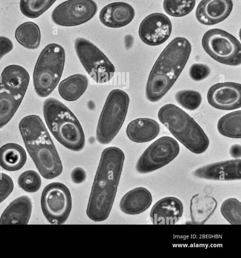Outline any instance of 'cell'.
Here are the masks:
<instances>
[{"instance_id": "cell-31", "label": "cell", "mask_w": 241, "mask_h": 258, "mask_svg": "<svg viewBox=\"0 0 241 258\" xmlns=\"http://www.w3.org/2000/svg\"><path fill=\"white\" fill-rule=\"evenodd\" d=\"M175 98L180 106L190 111L197 109L201 105L202 100L201 94L192 90L178 91L175 95Z\"/></svg>"}, {"instance_id": "cell-8", "label": "cell", "mask_w": 241, "mask_h": 258, "mask_svg": "<svg viewBox=\"0 0 241 258\" xmlns=\"http://www.w3.org/2000/svg\"><path fill=\"white\" fill-rule=\"evenodd\" d=\"M129 103V96L124 91L113 89L109 92L97 125L96 138L100 144H109L117 134L125 120Z\"/></svg>"}, {"instance_id": "cell-27", "label": "cell", "mask_w": 241, "mask_h": 258, "mask_svg": "<svg viewBox=\"0 0 241 258\" xmlns=\"http://www.w3.org/2000/svg\"><path fill=\"white\" fill-rule=\"evenodd\" d=\"M241 111L237 110L222 116L217 123L219 133L226 137L235 139L241 138Z\"/></svg>"}, {"instance_id": "cell-13", "label": "cell", "mask_w": 241, "mask_h": 258, "mask_svg": "<svg viewBox=\"0 0 241 258\" xmlns=\"http://www.w3.org/2000/svg\"><path fill=\"white\" fill-rule=\"evenodd\" d=\"M97 9L96 3L93 0H68L54 9L51 18L58 26H76L90 20Z\"/></svg>"}, {"instance_id": "cell-30", "label": "cell", "mask_w": 241, "mask_h": 258, "mask_svg": "<svg viewBox=\"0 0 241 258\" xmlns=\"http://www.w3.org/2000/svg\"><path fill=\"white\" fill-rule=\"evenodd\" d=\"M220 212L230 224H241V203L237 199L231 198L225 200L221 206Z\"/></svg>"}, {"instance_id": "cell-24", "label": "cell", "mask_w": 241, "mask_h": 258, "mask_svg": "<svg viewBox=\"0 0 241 258\" xmlns=\"http://www.w3.org/2000/svg\"><path fill=\"white\" fill-rule=\"evenodd\" d=\"M26 160L25 150L18 144L9 143L0 148V166L6 170H19L24 166Z\"/></svg>"}, {"instance_id": "cell-29", "label": "cell", "mask_w": 241, "mask_h": 258, "mask_svg": "<svg viewBox=\"0 0 241 258\" xmlns=\"http://www.w3.org/2000/svg\"><path fill=\"white\" fill-rule=\"evenodd\" d=\"M196 0H164L163 7L168 15L174 17H184L194 8Z\"/></svg>"}, {"instance_id": "cell-26", "label": "cell", "mask_w": 241, "mask_h": 258, "mask_svg": "<svg viewBox=\"0 0 241 258\" xmlns=\"http://www.w3.org/2000/svg\"><path fill=\"white\" fill-rule=\"evenodd\" d=\"M15 38L18 42L29 49L38 48L41 41V32L39 26L28 21L20 24L16 29Z\"/></svg>"}, {"instance_id": "cell-22", "label": "cell", "mask_w": 241, "mask_h": 258, "mask_svg": "<svg viewBox=\"0 0 241 258\" xmlns=\"http://www.w3.org/2000/svg\"><path fill=\"white\" fill-rule=\"evenodd\" d=\"M126 132L131 141L137 143H146L157 137L160 132V125L153 119L138 118L128 124Z\"/></svg>"}, {"instance_id": "cell-35", "label": "cell", "mask_w": 241, "mask_h": 258, "mask_svg": "<svg viewBox=\"0 0 241 258\" xmlns=\"http://www.w3.org/2000/svg\"><path fill=\"white\" fill-rule=\"evenodd\" d=\"M14 48L13 42L9 38L0 36V60L6 54L11 52Z\"/></svg>"}, {"instance_id": "cell-7", "label": "cell", "mask_w": 241, "mask_h": 258, "mask_svg": "<svg viewBox=\"0 0 241 258\" xmlns=\"http://www.w3.org/2000/svg\"><path fill=\"white\" fill-rule=\"evenodd\" d=\"M65 60V50L61 45L52 43L43 48L33 74L34 88L38 96L46 97L56 88L63 74Z\"/></svg>"}, {"instance_id": "cell-11", "label": "cell", "mask_w": 241, "mask_h": 258, "mask_svg": "<svg viewBox=\"0 0 241 258\" xmlns=\"http://www.w3.org/2000/svg\"><path fill=\"white\" fill-rule=\"evenodd\" d=\"M43 214L52 224H62L68 218L72 209V197L68 187L59 182L47 184L41 196Z\"/></svg>"}, {"instance_id": "cell-25", "label": "cell", "mask_w": 241, "mask_h": 258, "mask_svg": "<svg viewBox=\"0 0 241 258\" xmlns=\"http://www.w3.org/2000/svg\"><path fill=\"white\" fill-rule=\"evenodd\" d=\"M88 85L86 76L74 74L62 81L58 85L59 94L64 100L72 102L78 99L85 92Z\"/></svg>"}, {"instance_id": "cell-17", "label": "cell", "mask_w": 241, "mask_h": 258, "mask_svg": "<svg viewBox=\"0 0 241 258\" xmlns=\"http://www.w3.org/2000/svg\"><path fill=\"white\" fill-rule=\"evenodd\" d=\"M233 6L232 0H202L196 10V18L202 24L215 25L229 16Z\"/></svg>"}, {"instance_id": "cell-15", "label": "cell", "mask_w": 241, "mask_h": 258, "mask_svg": "<svg viewBox=\"0 0 241 258\" xmlns=\"http://www.w3.org/2000/svg\"><path fill=\"white\" fill-rule=\"evenodd\" d=\"M207 101L212 107L224 110H232L241 106V85L235 82H222L210 87Z\"/></svg>"}, {"instance_id": "cell-2", "label": "cell", "mask_w": 241, "mask_h": 258, "mask_svg": "<svg viewBox=\"0 0 241 258\" xmlns=\"http://www.w3.org/2000/svg\"><path fill=\"white\" fill-rule=\"evenodd\" d=\"M192 46L186 38L176 37L164 48L149 73L145 93L152 102L161 99L174 84L190 57Z\"/></svg>"}, {"instance_id": "cell-21", "label": "cell", "mask_w": 241, "mask_h": 258, "mask_svg": "<svg viewBox=\"0 0 241 258\" xmlns=\"http://www.w3.org/2000/svg\"><path fill=\"white\" fill-rule=\"evenodd\" d=\"M152 203L151 192L145 187H138L130 190L123 197L119 208L126 214L138 215L147 210Z\"/></svg>"}, {"instance_id": "cell-10", "label": "cell", "mask_w": 241, "mask_h": 258, "mask_svg": "<svg viewBox=\"0 0 241 258\" xmlns=\"http://www.w3.org/2000/svg\"><path fill=\"white\" fill-rule=\"evenodd\" d=\"M76 54L88 75L97 83H105L113 77L115 68L105 54L94 44L85 38L74 41Z\"/></svg>"}, {"instance_id": "cell-18", "label": "cell", "mask_w": 241, "mask_h": 258, "mask_svg": "<svg viewBox=\"0 0 241 258\" xmlns=\"http://www.w3.org/2000/svg\"><path fill=\"white\" fill-rule=\"evenodd\" d=\"M184 211L182 202L173 197L163 198L152 207L150 217L155 225H173L182 217Z\"/></svg>"}, {"instance_id": "cell-37", "label": "cell", "mask_w": 241, "mask_h": 258, "mask_svg": "<svg viewBox=\"0 0 241 258\" xmlns=\"http://www.w3.org/2000/svg\"><path fill=\"white\" fill-rule=\"evenodd\" d=\"M230 154L233 158L240 157V146L237 144L232 145L230 149Z\"/></svg>"}, {"instance_id": "cell-9", "label": "cell", "mask_w": 241, "mask_h": 258, "mask_svg": "<svg viewBox=\"0 0 241 258\" xmlns=\"http://www.w3.org/2000/svg\"><path fill=\"white\" fill-rule=\"evenodd\" d=\"M201 43L205 51L218 62L232 66L240 64V43L228 32L218 28L210 29L204 33Z\"/></svg>"}, {"instance_id": "cell-36", "label": "cell", "mask_w": 241, "mask_h": 258, "mask_svg": "<svg viewBox=\"0 0 241 258\" xmlns=\"http://www.w3.org/2000/svg\"><path fill=\"white\" fill-rule=\"evenodd\" d=\"M71 176L74 182L80 183L85 180L86 174L82 168L78 167L73 170Z\"/></svg>"}, {"instance_id": "cell-5", "label": "cell", "mask_w": 241, "mask_h": 258, "mask_svg": "<svg viewBox=\"0 0 241 258\" xmlns=\"http://www.w3.org/2000/svg\"><path fill=\"white\" fill-rule=\"evenodd\" d=\"M159 121L172 135L192 152L200 154L206 151L209 140L198 123L176 105L162 106L157 114Z\"/></svg>"}, {"instance_id": "cell-33", "label": "cell", "mask_w": 241, "mask_h": 258, "mask_svg": "<svg viewBox=\"0 0 241 258\" xmlns=\"http://www.w3.org/2000/svg\"><path fill=\"white\" fill-rule=\"evenodd\" d=\"M210 73L209 67L201 63L193 64L189 70V76L193 80L200 81L206 79Z\"/></svg>"}, {"instance_id": "cell-19", "label": "cell", "mask_w": 241, "mask_h": 258, "mask_svg": "<svg viewBox=\"0 0 241 258\" xmlns=\"http://www.w3.org/2000/svg\"><path fill=\"white\" fill-rule=\"evenodd\" d=\"M135 12L130 4L117 2L104 6L100 11L99 18L104 26L112 28L124 27L134 18Z\"/></svg>"}, {"instance_id": "cell-20", "label": "cell", "mask_w": 241, "mask_h": 258, "mask_svg": "<svg viewBox=\"0 0 241 258\" xmlns=\"http://www.w3.org/2000/svg\"><path fill=\"white\" fill-rule=\"evenodd\" d=\"M32 210L31 199L22 196L13 201L3 212L0 218L1 225H26L28 223Z\"/></svg>"}, {"instance_id": "cell-6", "label": "cell", "mask_w": 241, "mask_h": 258, "mask_svg": "<svg viewBox=\"0 0 241 258\" xmlns=\"http://www.w3.org/2000/svg\"><path fill=\"white\" fill-rule=\"evenodd\" d=\"M30 81L28 72L22 66H7L0 76V128L13 117L20 106Z\"/></svg>"}, {"instance_id": "cell-23", "label": "cell", "mask_w": 241, "mask_h": 258, "mask_svg": "<svg viewBox=\"0 0 241 258\" xmlns=\"http://www.w3.org/2000/svg\"><path fill=\"white\" fill-rule=\"evenodd\" d=\"M217 202L212 196L206 194L193 196L190 202V216L194 224H204L213 214Z\"/></svg>"}, {"instance_id": "cell-3", "label": "cell", "mask_w": 241, "mask_h": 258, "mask_svg": "<svg viewBox=\"0 0 241 258\" xmlns=\"http://www.w3.org/2000/svg\"><path fill=\"white\" fill-rule=\"evenodd\" d=\"M19 129L25 147L43 177L51 179L63 170L62 161L42 120L30 114L19 122Z\"/></svg>"}, {"instance_id": "cell-14", "label": "cell", "mask_w": 241, "mask_h": 258, "mask_svg": "<svg viewBox=\"0 0 241 258\" xmlns=\"http://www.w3.org/2000/svg\"><path fill=\"white\" fill-rule=\"evenodd\" d=\"M172 31L169 18L161 13H154L147 16L141 22L139 36L145 44L157 46L165 42Z\"/></svg>"}, {"instance_id": "cell-34", "label": "cell", "mask_w": 241, "mask_h": 258, "mask_svg": "<svg viewBox=\"0 0 241 258\" xmlns=\"http://www.w3.org/2000/svg\"><path fill=\"white\" fill-rule=\"evenodd\" d=\"M14 189V182L8 174L0 172V203L6 200Z\"/></svg>"}, {"instance_id": "cell-32", "label": "cell", "mask_w": 241, "mask_h": 258, "mask_svg": "<svg viewBox=\"0 0 241 258\" xmlns=\"http://www.w3.org/2000/svg\"><path fill=\"white\" fill-rule=\"evenodd\" d=\"M19 186L28 192H35L40 188L41 179L39 174L35 171L29 170L24 171L18 177Z\"/></svg>"}, {"instance_id": "cell-12", "label": "cell", "mask_w": 241, "mask_h": 258, "mask_svg": "<svg viewBox=\"0 0 241 258\" xmlns=\"http://www.w3.org/2000/svg\"><path fill=\"white\" fill-rule=\"evenodd\" d=\"M179 146L169 136L159 138L143 153L136 164L137 171L147 173L156 170L169 163L178 155Z\"/></svg>"}, {"instance_id": "cell-4", "label": "cell", "mask_w": 241, "mask_h": 258, "mask_svg": "<svg viewBox=\"0 0 241 258\" xmlns=\"http://www.w3.org/2000/svg\"><path fill=\"white\" fill-rule=\"evenodd\" d=\"M43 113L48 128L61 145L76 152L84 148L85 137L83 128L67 106L55 98H48L43 102Z\"/></svg>"}, {"instance_id": "cell-16", "label": "cell", "mask_w": 241, "mask_h": 258, "mask_svg": "<svg viewBox=\"0 0 241 258\" xmlns=\"http://www.w3.org/2000/svg\"><path fill=\"white\" fill-rule=\"evenodd\" d=\"M195 176L215 180H234L241 178V160L235 159L213 163L197 168Z\"/></svg>"}, {"instance_id": "cell-1", "label": "cell", "mask_w": 241, "mask_h": 258, "mask_svg": "<svg viewBox=\"0 0 241 258\" xmlns=\"http://www.w3.org/2000/svg\"><path fill=\"white\" fill-rule=\"evenodd\" d=\"M125 154L116 147H109L102 152L92 184L86 214L94 222L108 217L114 201L123 170Z\"/></svg>"}, {"instance_id": "cell-28", "label": "cell", "mask_w": 241, "mask_h": 258, "mask_svg": "<svg viewBox=\"0 0 241 258\" xmlns=\"http://www.w3.org/2000/svg\"><path fill=\"white\" fill-rule=\"evenodd\" d=\"M56 0H20V9L25 16L36 18L46 11Z\"/></svg>"}]
</instances>
